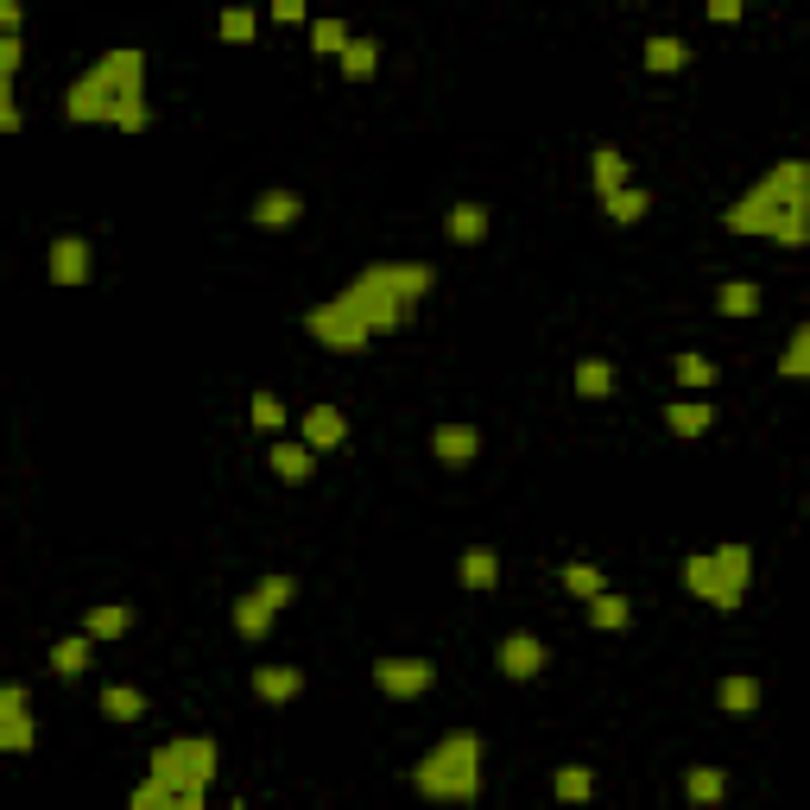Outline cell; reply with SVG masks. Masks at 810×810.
<instances>
[{
	"instance_id": "cell-1",
	"label": "cell",
	"mask_w": 810,
	"mask_h": 810,
	"mask_svg": "<svg viewBox=\"0 0 810 810\" xmlns=\"http://www.w3.org/2000/svg\"><path fill=\"white\" fill-rule=\"evenodd\" d=\"M728 235H767V242L804 247L810 242V165L804 158H779L760 184H747L722 216Z\"/></svg>"
},
{
	"instance_id": "cell-2",
	"label": "cell",
	"mask_w": 810,
	"mask_h": 810,
	"mask_svg": "<svg viewBox=\"0 0 810 810\" xmlns=\"http://www.w3.org/2000/svg\"><path fill=\"white\" fill-rule=\"evenodd\" d=\"M127 109H146V51H133V44L95 58V64L64 89V114L83 121V127L89 121H109L114 127Z\"/></svg>"
},
{
	"instance_id": "cell-3",
	"label": "cell",
	"mask_w": 810,
	"mask_h": 810,
	"mask_svg": "<svg viewBox=\"0 0 810 810\" xmlns=\"http://www.w3.org/2000/svg\"><path fill=\"white\" fill-rule=\"evenodd\" d=\"M412 786L424 791L431 804H475V798H482V735H475V728L443 735V741L412 767Z\"/></svg>"
},
{
	"instance_id": "cell-4",
	"label": "cell",
	"mask_w": 810,
	"mask_h": 810,
	"mask_svg": "<svg viewBox=\"0 0 810 810\" xmlns=\"http://www.w3.org/2000/svg\"><path fill=\"white\" fill-rule=\"evenodd\" d=\"M747 576H753V551L747 545H716V551H697V557H684V589L709 602V608H741L747 595Z\"/></svg>"
},
{
	"instance_id": "cell-5",
	"label": "cell",
	"mask_w": 810,
	"mask_h": 810,
	"mask_svg": "<svg viewBox=\"0 0 810 810\" xmlns=\"http://www.w3.org/2000/svg\"><path fill=\"white\" fill-rule=\"evenodd\" d=\"M153 779L177 798H203L216 779V741L209 735H177V741L153 747Z\"/></svg>"
},
{
	"instance_id": "cell-6",
	"label": "cell",
	"mask_w": 810,
	"mask_h": 810,
	"mask_svg": "<svg viewBox=\"0 0 810 810\" xmlns=\"http://www.w3.org/2000/svg\"><path fill=\"white\" fill-rule=\"evenodd\" d=\"M336 298H342V305H349L355 317H361V324L373 329V336H387V329H399V324H406V317H412V305L399 298V285H393V266H387V260H380V266H368V273H361V279H355V285H342Z\"/></svg>"
},
{
	"instance_id": "cell-7",
	"label": "cell",
	"mask_w": 810,
	"mask_h": 810,
	"mask_svg": "<svg viewBox=\"0 0 810 810\" xmlns=\"http://www.w3.org/2000/svg\"><path fill=\"white\" fill-rule=\"evenodd\" d=\"M291 595H298V583H291V576H266L260 589H247L242 602H235V634H242V639H260L266 627L279 621V608L291 602Z\"/></svg>"
},
{
	"instance_id": "cell-8",
	"label": "cell",
	"mask_w": 810,
	"mask_h": 810,
	"mask_svg": "<svg viewBox=\"0 0 810 810\" xmlns=\"http://www.w3.org/2000/svg\"><path fill=\"white\" fill-rule=\"evenodd\" d=\"M305 329H310V336H317V342H329V349H342V355H355V349H361V342H368V336H373V329L361 324V317H355V310L342 305V298H329V305H317V310H310V317H305Z\"/></svg>"
},
{
	"instance_id": "cell-9",
	"label": "cell",
	"mask_w": 810,
	"mask_h": 810,
	"mask_svg": "<svg viewBox=\"0 0 810 810\" xmlns=\"http://www.w3.org/2000/svg\"><path fill=\"white\" fill-rule=\"evenodd\" d=\"M373 684L387 697H424L438 684V665L431 658H373Z\"/></svg>"
},
{
	"instance_id": "cell-10",
	"label": "cell",
	"mask_w": 810,
	"mask_h": 810,
	"mask_svg": "<svg viewBox=\"0 0 810 810\" xmlns=\"http://www.w3.org/2000/svg\"><path fill=\"white\" fill-rule=\"evenodd\" d=\"M0 747H7V753H25V747H32V709H25V684H7V690H0Z\"/></svg>"
},
{
	"instance_id": "cell-11",
	"label": "cell",
	"mask_w": 810,
	"mask_h": 810,
	"mask_svg": "<svg viewBox=\"0 0 810 810\" xmlns=\"http://www.w3.org/2000/svg\"><path fill=\"white\" fill-rule=\"evenodd\" d=\"M494 665H501L506 678H539V671H545V639L539 634H506L501 653H494Z\"/></svg>"
},
{
	"instance_id": "cell-12",
	"label": "cell",
	"mask_w": 810,
	"mask_h": 810,
	"mask_svg": "<svg viewBox=\"0 0 810 810\" xmlns=\"http://www.w3.org/2000/svg\"><path fill=\"white\" fill-rule=\"evenodd\" d=\"M431 450H438V462H450V469H469V462L482 457V431H475V424H438V431H431Z\"/></svg>"
},
{
	"instance_id": "cell-13",
	"label": "cell",
	"mask_w": 810,
	"mask_h": 810,
	"mask_svg": "<svg viewBox=\"0 0 810 810\" xmlns=\"http://www.w3.org/2000/svg\"><path fill=\"white\" fill-rule=\"evenodd\" d=\"M51 279L58 285H83L89 279V242L83 235H58V242H51Z\"/></svg>"
},
{
	"instance_id": "cell-14",
	"label": "cell",
	"mask_w": 810,
	"mask_h": 810,
	"mask_svg": "<svg viewBox=\"0 0 810 810\" xmlns=\"http://www.w3.org/2000/svg\"><path fill=\"white\" fill-rule=\"evenodd\" d=\"M266 462H273V475H279V482H310V475H317V450H310L305 438H298V443H273Z\"/></svg>"
},
{
	"instance_id": "cell-15",
	"label": "cell",
	"mask_w": 810,
	"mask_h": 810,
	"mask_svg": "<svg viewBox=\"0 0 810 810\" xmlns=\"http://www.w3.org/2000/svg\"><path fill=\"white\" fill-rule=\"evenodd\" d=\"M589 177H595V197H602V203L621 197V191H627V153H621V146H595Z\"/></svg>"
},
{
	"instance_id": "cell-16",
	"label": "cell",
	"mask_w": 810,
	"mask_h": 810,
	"mask_svg": "<svg viewBox=\"0 0 810 810\" xmlns=\"http://www.w3.org/2000/svg\"><path fill=\"white\" fill-rule=\"evenodd\" d=\"M342 438H349V418L336 412V406H305V443L310 450H336Z\"/></svg>"
},
{
	"instance_id": "cell-17",
	"label": "cell",
	"mask_w": 810,
	"mask_h": 810,
	"mask_svg": "<svg viewBox=\"0 0 810 810\" xmlns=\"http://www.w3.org/2000/svg\"><path fill=\"white\" fill-rule=\"evenodd\" d=\"M684 798H690L697 810H716L728 798V772L722 767H690L684 772Z\"/></svg>"
},
{
	"instance_id": "cell-18",
	"label": "cell",
	"mask_w": 810,
	"mask_h": 810,
	"mask_svg": "<svg viewBox=\"0 0 810 810\" xmlns=\"http://www.w3.org/2000/svg\"><path fill=\"white\" fill-rule=\"evenodd\" d=\"M457 576H462V589H494V583H501V557L488 545H469L457 557Z\"/></svg>"
},
{
	"instance_id": "cell-19",
	"label": "cell",
	"mask_w": 810,
	"mask_h": 810,
	"mask_svg": "<svg viewBox=\"0 0 810 810\" xmlns=\"http://www.w3.org/2000/svg\"><path fill=\"white\" fill-rule=\"evenodd\" d=\"M665 424H671L678 438H703V431L716 424V406H709V399H671V406H665Z\"/></svg>"
},
{
	"instance_id": "cell-20",
	"label": "cell",
	"mask_w": 810,
	"mask_h": 810,
	"mask_svg": "<svg viewBox=\"0 0 810 810\" xmlns=\"http://www.w3.org/2000/svg\"><path fill=\"white\" fill-rule=\"evenodd\" d=\"M254 690H260L266 703H291L305 690V671H298V665H260V671H254Z\"/></svg>"
},
{
	"instance_id": "cell-21",
	"label": "cell",
	"mask_w": 810,
	"mask_h": 810,
	"mask_svg": "<svg viewBox=\"0 0 810 810\" xmlns=\"http://www.w3.org/2000/svg\"><path fill=\"white\" fill-rule=\"evenodd\" d=\"M716 703H722V716H753L760 709V678H747V671L722 678L716 684Z\"/></svg>"
},
{
	"instance_id": "cell-22",
	"label": "cell",
	"mask_w": 810,
	"mask_h": 810,
	"mask_svg": "<svg viewBox=\"0 0 810 810\" xmlns=\"http://www.w3.org/2000/svg\"><path fill=\"white\" fill-rule=\"evenodd\" d=\"M443 235H450L457 247H475L488 235V209H482V203H457V209L443 216Z\"/></svg>"
},
{
	"instance_id": "cell-23",
	"label": "cell",
	"mask_w": 810,
	"mask_h": 810,
	"mask_svg": "<svg viewBox=\"0 0 810 810\" xmlns=\"http://www.w3.org/2000/svg\"><path fill=\"white\" fill-rule=\"evenodd\" d=\"M305 216V197H298V191H266L260 203H254V222H260V228H285V222H298Z\"/></svg>"
},
{
	"instance_id": "cell-24",
	"label": "cell",
	"mask_w": 810,
	"mask_h": 810,
	"mask_svg": "<svg viewBox=\"0 0 810 810\" xmlns=\"http://www.w3.org/2000/svg\"><path fill=\"white\" fill-rule=\"evenodd\" d=\"M102 716H109V722H140V716H146V697H140L133 684H102Z\"/></svg>"
},
{
	"instance_id": "cell-25",
	"label": "cell",
	"mask_w": 810,
	"mask_h": 810,
	"mask_svg": "<svg viewBox=\"0 0 810 810\" xmlns=\"http://www.w3.org/2000/svg\"><path fill=\"white\" fill-rule=\"evenodd\" d=\"M89 653H95V639L89 634L58 639V646H51V671H58V678H76V671H89Z\"/></svg>"
},
{
	"instance_id": "cell-26",
	"label": "cell",
	"mask_w": 810,
	"mask_h": 810,
	"mask_svg": "<svg viewBox=\"0 0 810 810\" xmlns=\"http://www.w3.org/2000/svg\"><path fill=\"white\" fill-rule=\"evenodd\" d=\"M336 64H342V76H349V83H368V76H373V64H380V44H373L368 32H355V39H349V51H342Z\"/></svg>"
},
{
	"instance_id": "cell-27",
	"label": "cell",
	"mask_w": 810,
	"mask_h": 810,
	"mask_svg": "<svg viewBox=\"0 0 810 810\" xmlns=\"http://www.w3.org/2000/svg\"><path fill=\"white\" fill-rule=\"evenodd\" d=\"M716 310H722V317H753V310H760V285H753V279L716 285Z\"/></svg>"
},
{
	"instance_id": "cell-28",
	"label": "cell",
	"mask_w": 810,
	"mask_h": 810,
	"mask_svg": "<svg viewBox=\"0 0 810 810\" xmlns=\"http://www.w3.org/2000/svg\"><path fill=\"white\" fill-rule=\"evenodd\" d=\"M634 621V608H627V595H614V589H602L589 602V627H602V634H621Z\"/></svg>"
},
{
	"instance_id": "cell-29",
	"label": "cell",
	"mask_w": 810,
	"mask_h": 810,
	"mask_svg": "<svg viewBox=\"0 0 810 810\" xmlns=\"http://www.w3.org/2000/svg\"><path fill=\"white\" fill-rule=\"evenodd\" d=\"M127 627H133V608H121V602H109V608H89V621H83L89 639H121Z\"/></svg>"
},
{
	"instance_id": "cell-30",
	"label": "cell",
	"mask_w": 810,
	"mask_h": 810,
	"mask_svg": "<svg viewBox=\"0 0 810 810\" xmlns=\"http://www.w3.org/2000/svg\"><path fill=\"white\" fill-rule=\"evenodd\" d=\"M779 373H786V380H810V317L791 329L786 355H779Z\"/></svg>"
},
{
	"instance_id": "cell-31",
	"label": "cell",
	"mask_w": 810,
	"mask_h": 810,
	"mask_svg": "<svg viewBox=\"0 0 810 810\" xmlns=\"http://www.w3.org/2000/svg\"><path fill=\"white\" fill-rule=\"evenodd\" d=\"M576 393H583V399H602V393H614V361H602V355H589V361H576Z\"/></svg>"
},
{
	"instance_id": "cell-32",
	"label": "cell",
	"mask_w": 810,
	"mask_h": 810,
	"mask_svg": "<svg viewBox=\"0 0 810 810\" xmlns=\"http://www.w3.org/2000/svg\"><path fill=\"white\" fill-rule=\"evenodd\" d=\"M551 791H557L564 804H589L595 772H589V767H557V772H551Z\"/></svg>"
},
{
	"instance_id": "cell-33",
	"label": "cell",
	"mask_w": 810,
	"mask_h": 810,
	"mask_svg": "<svg viewBox=\"0 0 810 810\" xmlns=\"http://www.w3.org/2000/svg\"><path fill=\"white\" fill-rule=\"evenodd\" d=\"M387 266H393V260H387ZM431 279H438V273H431V266H424V260H406V266H393V285H399V298H406V305H418V298L431 291Z\"/></svg>"
},
{
	"instance_id": "cell-34",
	"label": "cell",
	"mask_w": 810,
	"mask_h": 810,
	"mask_svg": "<svg viewBox=\"0 0 810 810\" xmlns=\"http://www.w3.org/2000/svg\"><path fill=\"white\" fill-rule=\"evenodd\" d=\"M684 64H690L684 39H646V70H684Z\"/></svg>"
},
{
	"instance_id": "cell-35",
	"label": "cell",
	"mask_w": 810,
	"mask_h": 810,
	"mask_svg": "<svg viewBox=\"0 0 810 810\" xmlns=\"http://www.w3.org/2000/svg\"><path fill=\"white\" fill-rule=\"evenodd\" d=\"M349 39H355V32L342 20H317V25H310V51H324V58H342Z\"/></svg>"
},
{
	"instance_id": "cell-36",
	"label": "cell",
	"mask_w": 810,
	"mask_h": 810,
	"mask_svg": "<svg viewBox=\"0 0 810 810\" xmlns=\"http://www.w3.org/2000/svg\"><path fill=\"white\" fill-rule=\"evenodd\" d=\"M602 209H608V222H639L646 209H653V197H646L639 184H627V191H621V197H608Z\"/></svg>"
},
{
	"instance_id": "cell-37",
	"label": "cell",
	"mask_w": 810,
	"mask_h": 810,
	"mask_svg": "<svg viewBox=\"0 0 810 810\" xmlns=\"http://www.w3.org/2000/svg\"><path fill=\"white\" fill-rule=\"evenodd\" d=\"M678 387H690V393L716 387V361L709 355H678Z\"/></svg>"
},
{
	"instance_id": "cell-38",
	"label": "cell",
	"mask_w": 810,
	"mask_h": 810,
	"mask_svg": "<svg viewBox=\"0 0 810 810\" xmlns=\"http://www.w3.org/2000/svg\"><path fill=\"white\" fill-rule=\"evenodd\" d=\"M254 32H260V13H254V7H228V13H222V39L228 44H247Z\"/></svg>"
},
{
	"instance_id": "cell-39",
	"label": "cell",
	"mask_w": 810,
	"mask_h": 810,
	"mask_svg": "<svg viewBox=\"0 0 810 810\" xmlns=\"http://www.w3.org/2000/svg\"><path fill=\"white\" fill-rule=\"evenodd\" d=\"M177 804H184V798H177V791H165L158 779H146V786L127 798V810H177Z\"/></svg>"
},
{
	"instance_id": "cell-40",
	"label": "cell",
	"mask_w": 810,
	"mask_h": 810,
	"mask_svg": "<svg viewBox=\"0 0 810 810\" xmlns=\"http://www.w3.org/2000/svg\"><path fill=\"white\" fill-rule=\"evenodd\" d=\"M564 589L583 595V602H595V595H602V570H595V564H570L564 570Z\"/></svg>"
},
{
	"instance_id": "cell-41",
	"label": "cell",
	"mask_w": 810,
	"mask_h": 810,
	"mask_svg": "<svg viewBox=\"0 0 810 810\" xmlns=\"http://www.w3.org/2000/svg\"><path fill=\"white\" fill-rule=\"evenodd\" d=\"M254 424H260V431H279V424H285V406L273 393H254Z\"/></svg>"
},
{
	"instance_id": "cell-42",
	"label": "cell",
	"mask_w": 810,
	"mask_h": 810,
	"mask_svg": "<svg viewBox=\"0 0 810 810\" xmlns=\"http://www.w3.org/2000/svg\"><path fill=\"white\" fill-rule=\"evenodd\" d=\"M20 58H25V44H20V39H0V83H13Z\"/></svg>"
},
{
	"instance_id": "cell-43",
	"label": "cell",
	"mask_w": 810,
	"mask_h": 810,
	"mask_svg": "<svg viewBox=\"0 0 810 810\" xmlns=\"http://www.w3.org/2000/svg\"><path fill=\"white\" fill-rule=\"evenodd\" d=\"M0 127H20V102H13V83H0Z\"/></svg>"
},
{
	"instance_id": "cell-44",
	"label": "cell",
	"mask_w": 810,
	"mask_h": 810,
	"mask_svg": "<svg viewBox=\"0 0 810 810\" xmlns=\"http://www.w3.org/2000/svg\"><path fill=\"white\" fill-rule=\"evenodd\" d=\"M273 20H285V25H305V0H279V7H273Z\"/></svg>"
},
{
	"instance_id": "cell-45",
	"label": "cell",
	"mask_w": 810,
	"mask_h": 810,
	"mask_svg": "<svg viewBox=\"0 0 810 810\" xmlns=\"http://www.w3.org/2000/svg\"><path fill=\"white\" fill-rule=\"evenodd\" d=\"M709 20H741V0H709Z\"/></svg>"
},
{
	"instance_id": "cell-46",
	"label": "cell",
	"mask_w": 810,
	"mask_h": 810,
	"mask_svg": "<svg viewBox=\"0 0 810 810\" xmlns=\"http://www.w3.org/2000/svg\"><path fill=\"white\" fill-rule=\"evenodd\" d=\"M177 810H203V798H184V804H177Z\"/></svg>"
},
{
	"instance_id": "cell-47",
	"label": "cell",
	"mask_w": 810,
	"mask_h": 810,
	"mask_svg": "<svg viewBox=\"0 0 810 810\" xmlns=\"http://www.w3.org/2000/svg\"><path fill=\"white\" fill-rule=\"evenodd\" d=\"M235 810H247V804H235Z\"/></svg>"
}]
</instances>
